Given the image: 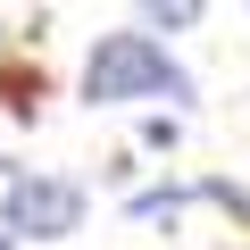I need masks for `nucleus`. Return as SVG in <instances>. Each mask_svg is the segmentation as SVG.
<instances>
[{
    "mask_svg": "<svg viewBox=\"0 0 250 250\" xmlns=\"http://www.w3.org/2000/svg\"><path fill=\"white\" fill-rule=\"evenodd\" d=\"M0 175H9V159H0Z\"/></svg>",
    "mask_w": 250,
    "mask_h": 250,
    "instance_id": "nucleus-7",
    "label": "nucleus"
},
{
    "mask_svg": "<svg viewBox=\"0 0 250 250\" xmlns=\"http://www.w3.org/2000/svg\"><path fill=\"white\" fill-rule=\"evenodd\" d=\"M83 225V184L67 175H9V242H67Z\"/></svg>",
    "mask_w": 250,
    "mask_h": 250,
    "instance_id": "nucleus-2",
    "label": "nucleus"
},
{
    "mask_svg": "<svg viewBox=\"0 0 250 250\" xmlns=\"http://www.w3.org/2000/svg\"><path fill=\"white\" fill-rule=\"evenodd\" d=\"M175 134H184L175 117H150V125H142V142H150V150H175Z\"/></svg>",
    "mask_w": 250,
    "mask_h": 250,
    "instance_id": "nucleus-5",
    "label": "nucleus"
},
{
    "mask_svg": "<svg viewBox=\"0 0 250 250\" xmlns=\"http://www.w3.org/2000/svg\"><path fill=\"white\" fill-rule=\"evenodd\" d=\"M184 208V192L175 184H159V192H134V217H175Z\"/></svg>",
    "mask_w": 250,
    "mask_h": 250,
    "instance_id": "nucleus-3",
    "label": "nucleus"
},
{
    "mask_svg": "<svg viewBox=\"0 0 250 250\" xmlns=\"http://www.w3.org/2000/svg\"><path fill=\"white\" fill-rule=\"evenodd\" d=\"M0 250H9V233H0Z\"/></svg>",
    "mask_w": 250,
    "mask_h": 250,
    "instance_id": "nucleus-6",
    "label": "nucleus"
},
{
    "mask_svg": "<svg viewBox=\"0 0 250 250\" xmlns=\"http://www.w3.org/2000/svg\"><path fill=\"white\" fill-rule=\"evenodd\" d=\"M192 100V75L167 59L159 34H100L92 59H83V100L108 108V100Z\"/></svg>",
    "mask_w": 250,
    "mask_h": 250,
    "instance_id": "nucleus-1",
    "label": "nucleus"
},
{
    "mask_svg": "<svg viewBox=\"0 0 250 250\" xmlns=\"http://www.w3.org/2000/svg\"><path fill=\"white\" fill-rule=\"evenodd\" d=\"M200 200H217V208H233V217H250V192H242V184H225V175H208V184H200Z\"/></svg>",
    "mask_w": 250,
    "mask_h": 250,
    "instance_id": "nucleus-4",
    "label": "nucleus"
}]
</instances>
